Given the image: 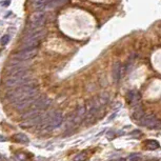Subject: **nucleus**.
Segmentation results:
<instances>
[{
    "instance_id": "obj_6",
    "label": "nucleus",
    "mask_w": 161,
    "mask_h": 161,
    "mask_svg": "<svg viewBox=\"0 0 161 161\" xmlns=\"http://www.w3.org/2000/svg\"><path fill=\"white\" fill-rule=\"evenodd\" d=\"M38 50L37 48L34 49H23L20 52H17L14 54L11 59V61L14 62H20V61H29V60L33 59L35 56H37Z\"/></svg>"
},
{
    "instance_id": "obj_7",
    "label": "nucleus",
    "mask_w": 161,
    "mask_h": 161,
    "mask_svg": "<svg viewBox=\"0 0 161 161\" xmlns=\"http://www.w3.org/2000/svg\"><path fill=\"white\" fill-rule=\"evenodd\" d=\"M38 95V94H37ZM37 95H34V96H31V97H27L25 98V99H22L20 100V101H17V102H13L12 106L14 107L16 111H23V109H27V107L32 106H33V103L36 101V99H37L39 96Z\"/></svg>"
},
{
    "instance_id": "obj_3",
    "label": "nucleus",
    "mask_w": 161,
    "mask_h": 161,
    "mask_svg": "<svg viewBox=\"0 0 161 161\" xmlns=\"http://www.w3.org/2000/svg\"><path fill=\"white\" fill-rule=\"evenodd\" d=\"M46 31L42 27V29L35 31L33 33L30 34H24L23 36V40L20 44L21 50L23 49H34L37 48L40 43H41L42 40L46 38Z\"/></svg>"
},
{
    "instance_id": "obj_24",
    "label": "nucleus",
    "mask_w": 161,
    "mask_h": 161,
    "mask_svg": "<svg viewBox=\"0 0 161 161\" xmlns=\"http://www.w3.org/2000/svg\"><path fill=\"white\" fill-rule=\"evenodd\" d=\"M131 135H132V136H135V135H141V132L140 131H135V132L131 133Z\"/></svg>"
},
{
    "instance_id": "obj_15",
    "label": "nucleus",
    "mask_w": 161,
    "mask_h": 161,
    "mask_svg": "<svg viewBox=\"0 0 161 161\" xmlns=\"http://www.w3.org/2000/svg\"><path fill=\"white\" fill-rule=\"evenodd\" d=\"M68 0H48V4H46V10L48 8H56L58 6H61L65 4Z\"/></svg>"
},
{
    "instance_id": "obj_26",
    "label": "nucleus",
    "mask_w": 161,
    "mask_h": 161,
    "mask_svg": "<svg viewBox=\"0 0 161 161\" xmlns=\"http://www.w3.org/2000/svg\"><path fill=\"white\" fill-rule=\"evenodd\" d=\"M117 161H125V160H124V159H122V158H121V159H118Z\"/></svg>"
},
{
    "instance_id": "obj_2",
    "label": "nucleus",
    "mask_w": 161,
    "mask_h": 161,
    "mask_svg": "<svg viewBox=\"0 0 161 161\" xmlns=\"http://www.w3.org/2000/svg\"><path fill=\"white\" fill-rule=\"evenodd\" d=\"M31 76H32V74L29 70L21 71V72L10 75V76L4 80L3 84H4V87H8V89L18 87H20V85L25 84V83L31 82L32 81Z\"/></svg>"
},
{
    "instance_id": "obj_20",
    "label": "nucleus",
    "mask_w": 161,
    "mask_h": 161,
    "mask_svg": "<svg viewBox=\"0 0 161 161\" xmlns=\"http://www.w3.org/2000/svg\"><path fill=\"white\" fill-rule=\"evenodd\" d=\"M87 159V152L83 151V152H80L79 154H77L74 157L73 161H85Z\"/></svg>"
},
{
    "instance_id": "obj_9",
    "label": "nucleus",
    "mask_w": 161,
    "mask_h": 161,
    "mask_svg": "<svg viewBox=\"0 0 161 161\" xmlns=\"http://www.w3.org/2000/svg\"><path fill=\"white\" fill-rule=\"evenodd\" d=\"M85 114H87V109H85L84 106H80L76 109V111L73 113L72 117L70 119L71 125H76V124H79L81 121L84 120Z\"/></svg>"
},
{
    "instance_id": "obj_10",
    "label": "nucleus",
    "mask_w": 161,
    "mask_h": 161,
    "mask_svg": "<svg viewBox=\"0 0 161 161\" xmlns=\"http://www.w3.org/2000/svg\"><path fill=\"white\" fill-rule=\"evenodd\" d=\"M24 70H29V65L24 61H20V62L10 61V65L6 68V74L10 76V75H13L15 73L21 72V71H24Z\"/></svg>"
},
{
    "instance_id": "obj_14",
    "label": "nucleus",
    "mask_w": 161,
    "mask_h": 161,
    "mask_svg": "<svg viewBox=\"0 0 161 161\" xmlns=\"http://www.w3.org/2000/svg\"><path fill=\"white\" fill-rule=\"evenodd\" d=\"M140 99H141V96H140V94H139V92H137V91L128 92V102H130V104H132V106H137L138 102L140 101Z\"/></svg>"
},
{
    "instance_id": "obj_19",
    "label": "nucleus",
    "mask_w": 161,
    "mask_h": 161,
    "mask_svg": "<svg viewBox=\"0 0 161 161\" xmlns=\"http://www.w3.org/2000/svg\"><path fill=\"white\" fill-rule=\"evenodd\" d=\"M39 114H40L39 109H31V111L27 112V113L23 114V115L21 116V118H22V119H29V118H33V117H35V116L39 115Z\"/></svg>"
},
{
    "instance_id": "obj_4",
    "label": "nucleus",
    "mask_w": 161,
    "mask_h": 161,
    "mask_svg": "<svg viewBox=\"0 0 161 161\" xmlns=\"http://www.w3.org/2000/svg\"><path fill=\"white\" fill-rule=\"evenodd\" d=\"M46 21V14L42 11H38L35 12L30 18V22H29V27L25 31V34H30L33 33L35 31L42 29Z\"/></svg>"
},
{
    "instance_id": "obj_17",
    "label": "nucleus",
    "mask_w": 161,
    "mask_h": 161,
    "mask_svg": "<svg viewBox=\"0 0 161 161\" xmlns=\"http://www.w3.org/2000/svg\"><path fill=\"white\" fill-rule=\"evenodd\" d=\"M144 145H145V149L147 150H150V151H155V150L159 149V142L156 140H147L144 142Z\"/></svg>"
},
{
    "instance_id": "obj_1",
    "label": "nucleus",
    "mask_w": 161,
    "mask_h": 161,
    "mask_svg": "<svg viewBox=\"0 0 161 161\" xmlns=\"http://www.w3.org/2000/svg\"><path fill=\"white\" fill-rule=\"evenodd\" d=\"M38 94V87L35 81L32 80L31 82L25 83L23 85L16 87L15 90H12L11 92L6 93V99H8L11 101V103L13 102L20 101L22 99H25L27 97L31 96L37 95Z\"/></svg>"
},
{
    "instance_id": "obj_5",
    "label": "nucleus",
    "mask_w": 161,
    "mask_h": 161,
    "mask_svg": "<svg viewBox=\"0 0 161 161\" xmlns=\"http://www.w3.org/2000/svg\"><path fill=\"white\" fill-rule=\"evenodd\" d=\"M137 122L139 125L152 128V130H160L161 128V121L153 114L143 115Z\"/></svg>"
},
{
    "instance_id": "obj_21",
    "label": "nucleus",
    "mask_w": 161,
    "mask_h": 161,
    "mask_svg": "<svg viewBox=\"0 0 161 161\" xmlns=\"http://www.w3.org/2000/svg\"><path fill=\"white\" fill-rule=\"evenodd\" d=\"M128 161H141V157L137 154H132V155L128 156Z\"/></svg>"
},
{
    "instance_id": "obj_22",
    "label": "nucleus",
    "mask_w": 161,
    "mask_h": 161,
    "mask_svg": "<svg viewBox=\"0 0 161 161\" xmlns=\"http://www.w3.org/2000/svg\"><path fill=\"white\" fill-rule=\"evenodd\" d=\"M15 160L16 161H25L27 160V156L24 155V154H17L16 156H15Z\"/></svg>"
},
{
    "instance_id": "obj_18",
    "label": "nucleus",
    "mask_w": 161,
    "mask_h": 161,
    "mask_svg": "<svg viewBox=\"0 0 161 161\" xmlns=\"http://www.w3.org/2000/svg\"><path fill=\"white\" fill-rule=\"evenodd\" d=\"M143 115H144V111H143L142 106H141L140 104H137L136 109H134V113H133V118L138 121Z\"/></svg>"
},
{
    "instance_id": "obj_16",
    "label": "nucleus",
    "mask_w": 161,
    "mask_h": 161,
    "mask_svg": "<svg viewBox=\"0 0 161 161\" xmlns=\"http://www.w3.org/2000/svg\"><path fill=\"white\" fill-rule=\"evenodd\" d=\"M13 139L16 142H20V143H27L30 141L29 137L25 134H22V133H19V134H15L13 136Z\"/></svg>"
},
{
    "instance_id": "obj_8",
    "label": "nucleus",
    "mask_w": 161,
    "mask_h": 161,
    "mask_svg": "<svg viewBox=\"0 0 161 161\" xmlns=\"http://www.w3.org/2000/svg\"><path fill=\"white\" fill-rule=\"evenodd\" d=\"M62 122H63V115H62V112L57 111L55 113H52L50 118V121H49L48 125L46 126V130H53L55 128H58L59 125H61Z\"/></svg>"
},
{
    "instance_id": "obj_25",
    "label": "nucleus",
    "mask_w": 161,
    "mask_h": 161,
    "mask_svg": "<svg viewBox=\"0 0 161 161\" xmlns=\"http://www.w3.org/2000/svg\"><path fill=\"white\" fill-rule=\"evenodd\" d=\"M5 140H6V139L4 138V137H1V136H0V141H5Z\"/></svg>"
},
{
    "instance_id": "obj_12",
    "label": "nucleus",
    "mask_w": 161,
    "mask_h": 161,
    "mask_svg": "<svg viewBox=\"0 0 161 161\" xmlns=\"http://www.w3.org/2000/svg\"><path fill=\"white\" fill-rule=\"evenodd\" d=\"M42 119H43V115L40 113L39 115L35 116V117L25 119V121H23L22 123H20V126L21 128H34V126L40 125Z\"/></svg>"
},
{
    "instance_id": "obj_13",
    "label": "nucleus",
    "mask_w": 161,
    "mask_h": 161,
    "mask_svg": "<svg viewBox=\"0 0 161 161\" xmlns=\"http://www.w3.org/2000/svg\"><path fill=\"white\" fill-rule=\"evenodd\" d=\"M121 71H122V66L119 62H115L112 68V76H113V80L115 83H118L121 78Z\"/></svg>"
},
{
    "instance_id": "obj_23",
    "label": "nucleus",
    "mask_w": 161,
    "mask_h": 161,
    "mask_svg": "<svg viewBox=\"0 0 161 161\" xmlns=\"http://www.w3.org/2000/svg\"><path fill=\"white\" fill-rule=\"evenodd\" d=\"M8 41H10V36H8V35H5V36H3V37H2V39H1V44H2V46H5V44H8Z\"/></svg>"
},
{
    "instance_id": "obj_11",
    "label": "nucleus",
    "mask_w": 161,
    "mask_h": 161,
    "mask_svg": "<svg viewBox=\"0 0 161 161\" xmlns=\"http://www.w3.org/2000/svg\"><path fill=\"white\" fill-rule=\"evenodd\" d=\"M51 103H52V100L50 98L46 97V96H39L36 99V101L33 103V106L34 109H37L39 111H43V109H46L48 107H50Z\"/></svg>"
},
{
    "instance_id": "obj_27",
    "label": "nucleus",
    "mask_w": 161,
    "mask_h": 161,
    "mask_svg": "<svg viewBox=\"0 0 161 161\" xmlns=\"http://www.w3.org/2000/svg\"><path fill=\"white\" fill-rule=\"evenodd\" d=\"M0 161H3V158H2L1 156H0Z\"/></svg>"
}]
</instances>
